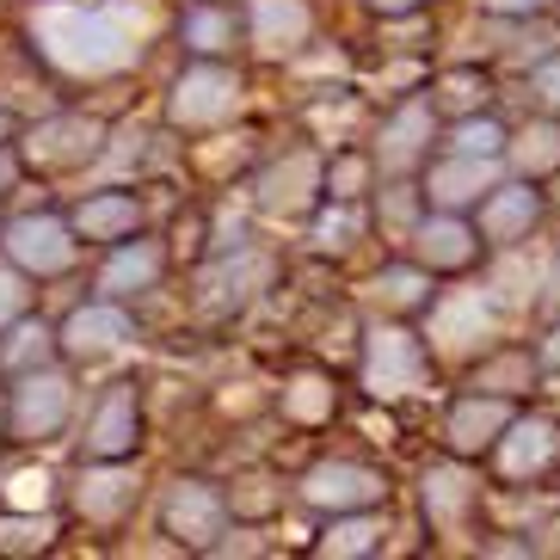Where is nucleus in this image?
Here are the masks:
<instances>
[{
  "label": "nucleus",
  "mask_w": 560,
  "mask_h": 560,
  "mask_svg": "<svg viewBox=\"0 0 560 560\" xmlns=\"http://www.w3.org/2000/svg\"><path fill=\"white\" fill-rule=\"evenodd\" d=\"M136 32L142 13L130 7H44L37 13V37L74 74H112L136 56Z\"/></svg>",
  "instance_id": "f257e3e1"
},
{
  "label": "nucleus",
  "mask_w": 560,
  "mask_h": 560,
  "mask_svg": "<svg viewBox=\"0 0 560 560\" xmlns=\"http://www.w3.org/2000/svg\"><path fill=\"white\" fill-rule=\"evenodd\" d=\"M363 382H370V395H382V400L425 388V346H419L407 327H376L370 332V358H363Z\"/></svg>",
  "instance_id": "f03ea898"
},
{
  "label": "nucleus",
  "mask_w": 560,
  "mask_h": 560,
  "mask_svg": "<svg viewBox=\"0 0 560 560\" xmlns=\"http://www.w3.org/2000/svg\"><path fill=\"white\" fill-rule=\"evenodd\" d=\"M302 499L332 511V517H346V511H370L376 499H388V480L376 468H358V462H320L302 480Z\"/></svg>",
  "instance_id": "7ed1b4c3"
},
{
  "label": "nucleus",
  "mask_w": 560,
  "mask_h": 560,
  "mask_svg": "<svg viewBox=\"0 0 560 560\" xmlns=\"http://www.w3.org/2000/svg\"><path fill=\"white\" fill-rule=\"evenodd\" d=\"M493 185H499V154H456L450 149V161L431 166L425 191H431L438 210H468V203L480 210V198H487Z\"/></svg>",
  "instance_id": "20e7f679"
},
{
  "label": "nucleus",
  "mask_w": 560,
  "mask_h": 560,
  "mask_svg": "<svg viewBox=\"0 0 560 560\" xmlns=\"http://www.w3.org/2000/svg\"><path fill=\"white\" fill-rule=\"evenodd\" d=\"M499 327V308L487 290H462V296H444L438 302V314H431V339L444 351H475L487 346Z\"/></svg>",
  "instance_id": "39448f33"
},
{
  "label": "nucleus",
  "mask_w": 560,
  "mask_h": 560,
  "mask_svg": "<svg viewBox=\"0 0 560 560\" xmlns=\"http://www.w3.org/2000/svg\"><path fill=\"white\" fill-rule=\"evenodd\" d=\"M480 247H487V241H480V229H468L456 210L431 215V222H419V229H412V253H419V265H425V271H468Z\"/></svg>",
  "instance_id": "423d86ee"
},
{
  "label": "nucleus",
  "mask_w": 560,
  "mask_h": 560,
  "mask_svg": "<svg viewBox=\"0 0 560 560\" xmlns=\"http://www.w3.org/2000/svg\"><path fill=\"white\" fill-rule=\"evenodd\" d=\"M536 215H542V191H536L529 179L493 185V191L480 198V241L511 247V241H524V234L536 229Z\"/></svg>",
  "instance_id": "0eeeda50"
},
{
  "label": "nucleus",
  "mask_w": 560,
  "mask_h": 560,
  "mask_svg": "<svg viewBox=\"0 0 560 560\" xmlns=\"http://www.w3.org/2000/svg\"><path fill=\"white\" fill-rule=\"evenodd\" d=\"M222 517H229V505H222V493L203 487V480H179L173 499H166V529L191 548H210L215 536H222Z\"/></svg>",
  "instance_id": "6e6552de"
},
{
  "label": "nucleus",
  "mask_w": 560,
  "mask_h": 560,
  "mask_svg": "<svg viewBox=\"0 0 560 560\" xmlns=\"http://www.w3.org/2000/svg\"><path fill=\"white\" fill-rule=\"evenodd\" d=\"M241 105V81H234L229 68H215V62H203V68H191L179 81V100H173V117L179 124H222V117Z\"/></svg>",
  "instance_id": "1a4fd4ad"
},
{
  "label": "nucleus",
  "mask_w": 560,
  "mask_h": 560,
  "mask_svg": "<svg viewBox=\"0 0 560 560\" xmlns=\"http://www.w3.org/2000/svg\"><path fill=\"white\" fill-rule=\"evenodd\" d=\"M505 425H511L505 395H468V400H456L444 431H450V450L456 456H475V450H493L505 438Z\"/></svg>",
  "instance_id": "9d476101"
},
{
  "label": "nucleus",
  "mask_w": 560,
  "mask_h": 560,
  "mask_svg": "<svg viewBox=\"0 0 560 560\" xmlns=\"http://www.w3.org/2000/svg\"><path fill=\"white\" fill-rule=\"evenodd\" d=\"M555 456H560V431L548 425V419H511L505 438H499V468H505L511 480L542 475Z\"/></svg>",
  "instance_id": "9b49d317"
},
{
  "label": "nucleus",
  "mask_w": 560,
  "mask_h": 560,
  "mask_svg": "<svg viewBox=\"0 0 560 560\" xmlns=\"http://www.w3.org/2000/svg\"><path fill=\"white\" fill-rule=\"evenodd\" d=\"M7 247H13L19 265H32V271H68L74 265V241L56 215H25L13 234H7Z\"/></svg>",
  "instance_id": "f8f14e48"
},
{
  "label": "nucleus",
  "mask_w": 560,
  "mask_h": 560,
  "mask_svg": "<svg viewBox=\"0 0 560 560\" xmlns=\"http://www.w3.org/2000/svg\"><path fill=\"white\" fill-rule=\"evenodd\" d=\"M314 191H320V161L314 154H290L283 166H271L259 179V203L278 215H302L314 203Z\"/></svg>",
  "instance_id": "ddd939ff"
},
{
  "label": "nucleus",
  "mask_w": 560,
  "mask_h": 560,
  "mask_svg": "<svg viewBox=\"0 0 560 560\" xmlns=\"http://www.w3.org/2000/svg\"><path fill=\"white\" fill-rule=\"evenodd\" d=\"M308 32H314L308 0H253V37H259V50L283 56V50H296V44H308Z\"/></svg>",
  "instance_id": "4468645a"
},
{
  "label": "nucleus",
  "mask_w": 560,
  "mask_h": 560,
  "mask_svg": "<svg viewBox=\"0 0 560 560\" xmlns=\"http://www.w3.org/2000/svg\"><path fill=\"white\" fill-rule=\"evenodd\" d=\"M86 450H93L100 462H117V456H130L136 450V388H112V395H105Z\"/></svg>",
  "instance_id": "2eb2a0df"
},
{
  "label": "nucleus",
  "mask_w": 560,
  "mask_h": 560,
  "mask_svg": "<svg viewBox=\"0 0 560 560\" xmlns=\"http://www.w3.org/2000/svg\"><path fill=\"white\" fill-rule=\"evenodd\" d=\"M13 419H19L25 438H50V431L68 419V382L62 376H32L25 388H19Z\"/></svg>",
  "instance_id": "dca6fc26"
},
{
  "label": "nucleus",
  "mask_w": 560,
  "mask_h": 560,
  "mask_svg": "<svg viewBox=\"0 0 560 560\" xmlns=\"http://www.w3.org/2000/svg\"><path fill=\"white\" fill-rule=\"evenodd\" d=\"M480 487L468 468H456V462H444V468H431L425 475V511H431V524H462L468 511H475Z\"/></svg>",
  "instance_id": "f3484780"
},
{
  "label": "nucleus",
  "mask_w": 560,
  "mask_h": 560,
  "mask_svg": "<svg viewBox=\"0 0 560 560\" xmlns=\"http://www.w3.org/2000/svg\"><path fill=\"white\" fill-rule=\"evenodd\" d=\"M130 339V314L112 308V302H93V308H81L74 320H68V351H81V358H93V351H112Z\"/></svg>",
  "instance_id": "a211bd4d"
},
{
  "label": "nucleus",
  "mask_w": 560,
  "mask_h": 560,
  "mask_svg": "<svg viewBox=\"0 0 560 560\" xmlns=\"http://www.w3.org/2000/svg\"><path fill=\"white\" fill-rule=\"evenodd\" d=\"M425 136H431V105H400L388 117V130H382V166H412L425 154Z\"/></svg>",
  "instance_id": "6ab92c4d"
},
{
  "label": "nucleus",
  "mask_w": 560,
  "mask_h": 560,
  "mask_svg": "<svg viewBox=\"0 0 560 560\" xmlns=\"http://www.w3.org/2000/svg\"><path fill=\"white\" fill-rule=\"evenodd\" d=\"M93 142H100V124H86V117H62V124H50V130L32 142V154L44 166H68V161H86Z\"/></svg>",
  "instance_id": "aec40b11"
},
{
  "label": "nucleus",
  "mask_w": 560,
  "mask_h": 560,
  "mask_svg": "<svg viewBox=\"0 0 560 560\" xmlns=\"http://www.w3.org/2000/svg\"><path fill=\"white\" fill-rule=\"evenodd\" d=\"M74 222H81V234H93V241H117V234H130L136 222H142V203L124 198V191H105V198H86Z\"/></svg>",
  "instance_id": "412c9836"
},
{
  "label": "nucleus",
  "mask_w": 560,
  "mask_h": 560,
  "mask_svg": "<svg viewBox=\"0 0 560 560\" xmlns=\"http://www.w3.org/2000/svg\"><path fill=\"white\" fill-rule=\"evenodd\" d=\"M130 505H136V475L130 468H100V475H86V487H81L86 517H124Z\"/></svg>",
  "instance_id": "4be33fe9"
},
{
  "label": "nucleus",
  "mask_w": 560,
  "mask_h": 560,
  "mask_svg": "<svg viewBox=\"0 0 560 560\" xmlns=\"http://www.w3.org/2000/svg\"><path fill=\"white\" fill-rule=\"evenodd\" d=\"M511 166L524 173V179H542V173H555L560 166V124H529L517 142H505Z\"/></svg>",
  "instance_id": "5701e85b"
},
{
  "label": "nucleus",
  "mask_w": 560,
  "mask_h": 560,
  "mask_svg": "<svg viewBox=\"0 0 560 560\" xmlns=\"http://www.w3.org/2000/svg\"><path fill=\"white\" fill-rule=\"evenodd\" d=\"M376 296L388 302V308H400V314L431 308V271L425 265H388V271L376 278Z\"/></svg>",
  "instance_id": "b1692460"
},
{
  "label": "nucleus",
  "mask_w": 560,
  "mask_h": 560,
  "mask_svg": "<svg viewBox=\"0 0 560 560\" xmlns=\"http://www.w3.org/2000/svg\"><path fill=\"white\" fill-rule=\"evenodd\" d=\"M161 278V247H130V253H117L112 271H105V290H117V296H130V290H149V283Z\"/></svg>",
  "instance_id": "393cba45"
},
{
  "label": "nucleus",
  "mask_w": 560,
  "mask_h": 560,
  "mask_svg": "<svg viewBox=\"0 0 560 560\" xmlns=\"http://www.w3.org/2000/svg\"><path fill=\"white\" fill-rule=\"evenodd\" d=\"M283 412H290V419H302V425L332 419V382L327 376H296L290 388H283Z\"/></svg>",
  "instance_id": "a878e982"
},
{
  "label": "nucleus",
  "mask_w": 560,
  "mask_h": 560,
  "mask_svg": "<svg viewBox=\"0 0 560 560\" xmlns=\"http://www.w3.org/2000/svg\"><path fill=\"white\" fill-rule=\"evenodd\" d=\"M431 105H444V112H456V117H475L480 105H487V81H480L475 68H456V74H444V81H438Z\"/></svg>",
  "instance_id": "bb28decb"
},
{
  "label": "nucleus",
  "mask_w": 560,
  "mask_h": 560,
  "mask_svg": "<svg viewBox=\"0 0 560 560\" xmlns=\"http://www.w3.org/2000/svg\"><path fill=\"white\" fill-rule=\"evenodd\" d=\"M229 37H234L229 13H215V7H191V13H185V44H191L198 56H215Z\"/></svg>",
  "instance_id": "cd10ccee"
},
{
  "label": "nucleus",
  "mask_w": 560,
  "mask_h": 560,
  "mask_svg": "<svg viewBox=\"0 0 560 560\" xmlns=\"http://www.w3.org/2000/svg\"><path fill=\"white\" fill-rule=\"evenodd\" d=\"M382 542V524L376 517H339V524L327 529V542H320V555H370V548Z\"/></svg>",
  "instance_id": "c85d7f7f"
},
{
  "label": "nucleus",
  "mask_w": 560,
  "mask_h": 560,
  "mask_svg": "<svg viewBox=\"0 0 560 560\" xmlns=\"http://www.w3.org/2000/svg\"><path fill=\"white\" fill-rule=\"evenodd\" d=\"M450 149H456V154H505V130H499L487 112H475V117H462V124H456Z\"/></svg>",
  "instance_id": "c756f323"
},
{
  "label": "nucleus",
  "mask_w": 560,
  "mask_h": 560,
  "mask_svg": "<svg viewBox=\"0 0 560 560\" xmlns=\"http://www.w3.org/2000/svg\"><path fill=\"white\" fill-rule=\"evenodd\" d=\"M524 382H529V358H524V351H511V358H499V363L480 370V388H487V395H517Z\"/></svg>",
  "instance_id": "7c9ffc66"
},
{
  "label": "nucleus",
  "mask_w": 560,
  "mask_h": 560,
  "mask_svg": "<svg viewBox=\"0 0 560 560\" xmlns=\"http://www.w3.org/2000/svg\"><path fill=\"white\" fill-rule=\"evenodd\" d=\"M363 173H370V166H363L358 154H346V161L332 166V173H327V191H332V203H346V198H358V185H363Z\"/></svg>",
  "instance_id": "2f4dec72"
},
{
  "label": "nucleus",
  "mask_w": 560,
  "mask_h": 560,
  "mask_svg": "<svg viewBox=\"0 0 560 560\" xmlns=\"http://www.w3.org/2000/svg\"><path fill=\"white\" fill-rule=\"evenodd\" d=\"M351 234H358V215H351V210L320 215V247H327V253H346V247H351Z\"/></svg>",
  "instance_id": "473e14b6"
},
{
  "label": "nucleus",
  "mask_w": 560,
  "mask_h": 560,
  "mask_svg": "<svg viewBox=\"0 0 560 560\" xmlns=\"http://www.w3.org/2000/svg\"><path fill=\"white\" fill-rule=\"evenodd\" d=\"M50 524H0V548H44Z\"/></svg>",
  "instance_id": "72a5a7b5"
},
{
  "label": "nucleus",
  "mask_w": 560,
  "mask_h": 560,
  "mask_svg": "<svg viewBox=\"0 0 560 560\" xmlns=\"http://www.w3.org/2000/svg\"><path fill=\"white\" fill-rule=\"evenodd\" d=\"M7 499H13V505H44V499H50V480L44 475H13Z\"/></svg>",
  "instance_id": "f704fd0d"
},
{
  "label": "nucleus",
  "mask_w": 560,
  "mask_h": 560,
  "mask_svg": "<svg viewBox=\"0 0 560 560\" xmlns=\"http://www.w3.org/2000/svg\"><path fill=\"white\" fill-rule=\"evenodd\" d=\"M529 86H536V100H542L548 112H560V56L536 68V81H529Z\"/></svg>",
  "instance_id": "c9c22d12"
},
{
  "label": "nucleus",
  "mask_w": 560,
  "mask_h": 560,
  "mask_svg": "<svg viewBox=\"0 0 560 560\" xmlns=\"http://www.w3.org/2000/svg\"><path fill=\"white\" fill-rule=\"evenodd\" d=\"M19 308H25V290H19L13 271H0V320H13Z\"/></svg>",
  "instance_id": "e433bc0d"
},
{
  "label": "nucleus",
  "mask_w": 560,
  "mask_h": 560,
  "mask_svg": "<svg viewBox=\"0 0 560 560\" xmlns=\"http://www.w3.org/2000/svg\"><path fill=\"white\" fill-rule=\"evenodd\" d=\"M493 13H505V19H529V13H542L548 0H487Z\"/></svg>",
  "instance_id": "4c0bfd02"
},
{
  "label": "nucleus",
  "mask_w": 560,
  "mask_h": 560,
  "mask_svg": "<svg viewBox=\"0 0 560 560\" xmlns=\"http://www.w3.org/2000/svg\"><path fill=\"white\" fill-rule=\"evenodd\" d=\"M382 19H407V13H419V7H431V0H370Z\"/></svg>",
  "instance_id": "58836bf2"
},
{
  "label": "nucleus",
  "mask_w": 560,
  "mask_h": 560,
  "mask_svg": "<svg viewBox=\"0 0 560 560\" xmlns=\"http://www.w3.org/2000/svg\"><path fill=\"white\" fill-rule=\"evenodd\" d=\"M536 363H542V370H560V320H555V332L542 339V351H536Z\"/></svg>",
  "instance_id": "ea45409f"
},
{
  "label": "nucleus",
  "mask_w": 560,
  "mask_h": 560,
  "mask_svg": "<svg viewBox=\"0 0 560 560\" xmlns=\"http://www.w3.org/2000/svg\"><path fill=\"white\" fill-rule=\"evenodd\" d=\"M542 290H548V296H560V253L548 259V283H542Z\"/></svg>",
  "instance_id": "a19ab883"
},
{
  "label": "nucleus",
  "mask_w": 560,
  "mask_h": 560,
  "mask_svg": "<svg viewBox=\"0 0 560 560\" xmlns=\"http://www.w3.org/2000/svg\"><path fill=\"white\" fill-rule=\"evenodd\" d=\"M7 185H13V161H7V154H0V191H7Z\"/></svg>",
  "instance_id": "79ce46f5"
},
{
  "label": "nucleus",
  "mask_w": 560,
  "mask_h": 560,
  "mask_svg": "<svg viewBox=\"0 0 560 560\" xmlns=\"http://www.w3.org/2000/svg\"><path fill=\"white\" fill-rule=\"evenodd\" d=\"M0 136H7V117H0Z\"/></svg>",
  "instance_id": "37998d69"
}]
</instances>
